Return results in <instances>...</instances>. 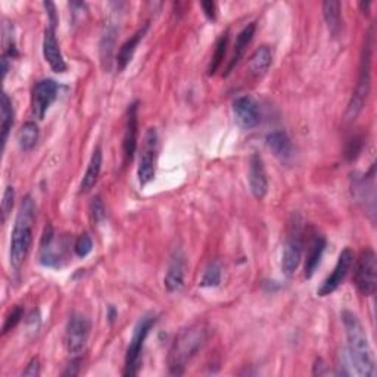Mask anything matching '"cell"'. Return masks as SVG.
<instances>
[{
    "label": "cell",
    "instance_id": "1",
    "mask_svg": "<svg viewBox=\"0 0 377 377\" xmlns=\"http://www.w3.org/2000/svg\"><path fill=\"white\" fill-rule=\"evenodd\" d=\"M342 323L345 327L346 343H348V360L352 370L361 377L376 376L374 354L361 321L354 313L343 311Z\"/></svg>",
    "mask_w": 377,
    "mask_h": 377
},
{
    "label": "cell",
    "instance_id": "2",
    "mask_svg": "<svg viewBox=\"0 0 377 377\" xmlns=\"http://www.w3.org/2000/svg\"><path fill=\"white\" fill-rule=\"evenodd\" d=\"M208 335H210L208 326L199 321L186 327L175 336L168 354V370L173 376H182L186 372L188 363L205 346Z\"/></svg>",
    "mask_w": 377,
    "mask_h": 377
},
{
    "label": "cell",
    "instance_id": "3",
    "mask_svg": "<svg viewBox=\"0 0 377 377\" xmlns=\"http://www.w3.org/2000/svg\"><path fill=\"white\" fill-rule=\"evenodd\" d=\"M36 217V206L32 196H25L15 220V226L11 236V250H9V260L12 269L19 270L25 263L33 242V223Z\"/></svg>",
    "mask_w": 377,
    "mask_h": 377
},
{
    "label": "cell",
    "instance_id": "4",
    "mask_svg": "<svg viewBox=\"0 0 377 377\" xmlns=\"http://www.w3.org/2000/svg\"><path fill=\"white\" fill-rule=\"evenodd\" d=\"M372 58H373V33L370 29V33L365 37V43L361 52L358 80H356V87L351 97V102L348 105V111H346V118H348V120H352V118H356L360 115V112L364 108V104L367 101V96L370 93Z\"/></svg>",
    "mask_w": 377,
    "mask_h": 377
},
{
    "label": "cell",
    "instance_id": "5",
    "mask_svg": "<svg viewBox=\"0 0 377 377\" xmlns=\"http://www.w3.org/2000/svg\"><path fill=\"white\" fill-rule=\"evenodd\" d=\"M156 319L152 314L143 315L141 320L137 321L134 332L132 336L130 345L127 348L125 354V365H124V376H136L141 369V360H142V352H143V345L146 337L151 332L152 326L155 324Z\"/></svg>",
    "mask_w": 377,
    "mask_h": 377
},
{
    "label": "cell",
    "instance_id": "6",
    "mask_svg": "<svg viewBox=\"0 0 377 377\" xmlns=\"http://www.w3.org/2000/svg\"><path fill=\"white\" fill-rule=\"evenodd\" d=\"M354 284L361 295L373 296L377 289V256L372 247L361 251L354 270Z\"/></svg>",
    "mask_w": 377,
    "mask_h": 377
},
{
    "label": "cell",
    "instance_id": "7",
    "mask_svg": "<svg viewBox=\"0 0 377 377\" xmlns=\"http://www.w3.org/2000/svg\"><path fill=\"white\" fill-rule=\"evenodd\" d=\"M90 320L83 314H73L65 327V348L69 355L82 354L90 336Z\"/></svg>",
    "mask_w": 377,
    "mask_h": 377
},
{
    "label": "cell",
    "instance_id": "8",
    "mask_svg": "<svg viewBox=\"0 0 377 377\" xmlns=\"http://www.w3.org/2000/svg\"><path fill=\"white\" fill-rule=\"evenodd\" d=\"M158 155V133L155 128H147L142 146L141 162L137 167V178L141 186L151 183L155 177V162Z\"/></svg>",
    "mask_w": 377,
    "mask_h": 377
},
{
    "label": "cell",
    "instance_id": "9",
    "mask_svg": "<svg viewBox=\"0 0 377 377\" xmlns=\"http://www.w3.org/2000/svg\"><path fill=\"white\" fill-rule=\"evenodd\" d=\"M302 260V233L301 226L295 223L291 226V232L283 246L282 252V271L284 276L292 277Z\"/></svg>",
    "mask_w": 377,
    "mask_h": 377
},
{
    "label": "cell",
    "instance_id": "10",
    "mask_svg": "<svg viewBox=\"0 0 377 377\" xmlns=\"http://www.w3.org/2000/svg\"><path fill=\"white\" fill-rule=\"evenodd\" d=\"M354 252L350 247H345V250L341 252L339 258H337V263L335 265L333 271L330 276H327V279L320 284L319 289H317V295L319 296H327L332 295L337 287H339L343 280L346 279V276L351 271L352 265H354Z\"/></svg>",
    "mask_w": 377,
    "mask_h": 377
},
{
    "label": "cell",
    "instance_id": "11",
    "mask_svg": "<svg viewBox=\"0 0 377 377\" xmlns=\"http://www.w3.org/2000/svg\"><path fill=\"white\" fill-rule=\"evenodd\" d=\"M58 88V83L52 78H45L36 84L33 90V112L38 120H43L49 108L55 102Z\"/></svg>",
    "mask_w": 377,
    "mask_h": 377
},
{
    "label": "cell",
    "instance_id": "12",
    "mask_svg": "<svg viewBox=\"0 0 377 377\" xmlns=\"http://www.w3.org/2000/svg\"><path fill=\"white\" fill-rule=\"evenodd\" d=\"M137 136H138V102L128 105L125 114L124 137H123V154L125 162H132L136 149H137Z\"/></svg>",
    "mask_w": 377,
    "mask_h": 377
},
{
    "label": "cell",
    "instance_id": "13",
    "mask_svg": "<svg viewBox=\"0 0 377 377\" xmlns=\"http://www.w3.org/2000/svg\"><path fill=\"white\" fill-rule=\"evenodd\" d=\"M233 112L237 123L241 124V127L246 128V130H251V128H255L260 124V108H258V104L250 96L237 97L233 102Z\"/></svg>",
    "mask_w": 377,
    "mask_h": 377
},
{
    "label": "cell",
    "instance_id": "14",
    "mask_svg": "<svg viewBox=\"0 0 377 377\" xmlns=\"http://www.w3.org/2000/svg\"><path fill=\"white\" fill-rule=\"evenodd\" d=\"M184 274H186V256L182 250H175L171 255L170 264L164 279V286L167 292L175 293L180 292L184 284Z\"/></svg>",
    "mask_w": 377,
    "mask_h": 377
},
{
    "label": "cell",
    "instance_id": "15",
    "mask_svg": "<svg viewBox=\"0 0 377 377\" xmlns=\"http://www.w3.org/2000/svg\"><path fill=\"white\" fill-rule=\"evenodd\" d=\"M43 56L52 71L56 74H62L66 71V62L62 56L61 47H59L58 38L55 34V28L47 27L43 37Z\"/></svg>",
    "mask_w": 377,
    "mask_h": 377
},
{
    "label": "cell",
    "instance_id": "16",
    "mask_svg": "<svg viewBox=\"0 0 377 377\" xmlns=\"http://www.w3.org/2000/svg\"><path fill=\"white\" fill-rule=\"evenodd\" d=\"M247 180H250V187L252 195L256 199H263V197L269 192V180H267V173L263 158L254 154L250 158V173H247Z\"/></svg>",
    "mask_w": 377,
    "mask_h": 377
},
{
    "label": "cell",
    "instance_id": "17",
    "mask_svg": "<svg viewBox=\"0 0 377 377\" xmlns=\"http://www.w3.org/2000/svg\"><path fill=\"white\" fill-rule=\"evenodd\" d=\"M327 241L326 237L320 233H314L311 236V241L308 243V251H306V260H305V279H311L314 276L317 267L320 265L323 254L326 251Z\"/></svg>",
    "mask_w": 377,
    "mask_h": 377
},
{
    "label": "cell",
    "instance_id": "18",
    "mask_svg": "<svg viewBox=\"0 0 377 377\" xmlns=\"http://www.w3.org/2000/svg\"><path fill=\"white\" fill-rule=\"evenodd\" d=\"M147 28H149V24H145L143 28L137 29V32L120 47V52H118V55H117V68H118V71H124V69L127 68V65L130 64V61H132L133 56H134V52H136L138 43H141L143 40V37H145V34L147 32Z\"/></svg>",
    "mask_w": 377,
    "mask_h": 377
},
{
    "label": "cell",
    "instance_id": "19",
    "mask_svg": "<svg viewBox=\"0 0 377 377\" xmlns=\"http://www.w3.org/2000/svg\"><path fill=\"white\" fill-rule=\"evenodd\" d=\"M255 29H256V25L255 23H251L250 25H246L242 32L239 33V36H237V40H236V45H234V52H233V56L230 59L229 65H227L226 68V77L229 75L234 66L241 62V59L243 58L245 52H246V47L250 46V43L252 42L254 38V34H255Z\"/></svg>",
    "mask_w": 377,
    "mask_h": 377
},
{
    "label": "cell",
    "instance_id": "20",
    "mask_svg": "<svg viewBox=\"0 0 377 377\" xmlns=\"http://www.w3.org/2000/svg\"><path fill=\"white\" fill-rule=\"evenodd\" d=\"M267 147L270 149L274 156L279 158L282 161L289 160L293 154V146L289 136L284 132H273L265 138Z\"/></svg>",
    "mask_w": 377,
    "mask_h": 377
},
{
    "label": "cell",
    "instance_id": "21",
    "mask_svg": "<svg viewBox=\"0 0 377 377\" xmlns=\"http://www.w3.org/2000/svg\"><path fill=\"white\" fill-rule=\"evenodd\" d=\"M102 162H104L102 149L97 146L93 151V154H92L90 161H88V165H87V170L83 175V180H82V184H80L82 192H90L92 188L95 187V184L97 183L99 175H101Z\"/></svg>",
    "mask_w": 377,
    "mask_h": 377
},
{
    "label": "cell",
    "instance_id": "22",
    "mask_svg": "<svg viewBox=\"0 0 377 377\" xmlns=\"http://www.w3.org/2000/svg\"><path fill=\"white\" fill-rule=\"evenodd\" d=\"M273 62V53L269 46H260L250 59V71L255 77H263L269 71Z\"/></svg>",
    "mask_w": 377,
    "mask_h": 377
},
{
    "label": "cell",
    "instance_id": "23",
    "mask_svg": "<svg viewBox=\"0 0 377 377\" xmlns=\"http://www.w3.org/2000/svg\"><path fill=\"white\" fill-rule=\"evenodd\" d=\"M323 15L327 28L332 36L337 37L342 29V15H341V3L336 0H327L323 3Z\"/></svg>",
    "mask_w": 377,
    "mask_h": 377
},
{
    "label": "cell",
    "instance_id": "24",
    "mask_svg": "<svg viewBox=\"0 0 377 377\" xmlns=\"http://www.w3.org/2000/svg\"><path fill=\"white\" fill-rule=\"evenodd\" d=\"M117 34H118V28L115 24H109L106 25L105 32L102 34V40H101V58H102V65L105 69L111 68L112 64V55L115 51V40H117Z\"/></svg>",
    "mask_w": 377,
    "mask_h": 377
},
{
    "label": "cell",
    "instance_id": "25",
    "mask_svg": "<svg viewBox=\"0 0 377 377\" xmlns=\"http://www.w3.org/2000/svg\"><path fill=\"white\" fill-rule=\"evenodd\" d=\"M14 105L11 97L8 96V93L2 95V106H0V130H2V145L5 147L9 133L12 130L14 125Z\"/></svg>",
    "mask_w": 377,
    "mask_h": 377
},
{
    "label": "cell",
    "instance_id": "26",
    "mask_svg": "<svg viewBox=\"0 0 377 377\" xmlns=\"http://www.w3.org/2000/svg\"><path fill=\"white\" fill-rule=\"evenodd\" d=\"M38 142V125L34 121H27L18 133V145L21 151H33Z\"/></svg>",
    "mask_w": 377,
    "mask_h": 377
},
{
    "label": "cell",
    "instance_id": "27",
    "mask_svg": "<svg viewBox=\"0 0 377 377\" xmlns=\"http://www.w3.org/2000/svg\"><path fill=\"white\" fill-rule=\"evenodd\" d=\"M227 45H229V33H226L220 37V40L217 42V46H215V52L212 55V59H211V64L210 66H208V74L210 75H214L218 68L221 66L223 61H224V56H226V52H227Z\"/></svg>",
    "mask_w": 377,
    "mask_h": 377
},
{
    "label": "cell",
    "instance_id": "28",
    "mask_svg": "<svg viewBox=\"0 0 377 377\" xmlns=\"http://www.w3.org/2000/svg\"><path fill=\"white\" fill-rule=\"evenodd\" d=\"M220 283H221V265L218 261H212L210 265L206 267L199 286L201 287H217Z\"/></svg>",
    "mask_w": 377,
    "mask_h": 377
},
{
    "label": "cell",
    "instance_id": "29",
    "mask_svg": "<svg viewBox=\"0 0 377 377\" xmlns=\"http://www.w3.org/2000/svg\"><path fill=\"white\" fill-rule=\"evenodd\" d=\"M92 250H93L92 237L88 236V234L78 236V239H77L75 243H74V251H75L77 256L84 258V256H87L88 254L92 252Z\"/></svg>",
    "mask_w": 377,
    "mask_h": 377
},
{
    "label": "cell",
    "instance_id": "30",
    "mask_svg": "<svg viewBox=\"0 0 377 377\" xmlns=\"http://www.w3.org/2000/svg\"><path fill=\"white\" fill-rule=\"evenodd\" d=\"M14 201H15V191L12 186H8L3 192V199H2V220L3 223L8 220L9 214L12 211L14 206Z\"/></svg>",
    "mask_w": 377,
    "mask_h": 377
},
{
    "label": "cell",
    "instance_id": "31",
    "mask_svg": "<svg viewBox=\"0 0 377 377\" xmlns=\"http://www.w3.org/2000/svg\"><path fill=\"white\" fill-rule=\"evenodd\" d=\"M23 315H24V311L21 306H15V308L9 313V315L6 317L5 320V324L2 327V333H8L9 330H12L16 327V324L23 320Z\"/></svg>",
    "mask_w": 377,
    "mask_h": 377
},
{
    "label": "cell",
    "instance_id": "32",
    "mask_svg": "<svg viewBox=\"0 0 377 377\" xmlns=\"http://www.w3.org/2000/svg\"><path fill=\"white\" fill-rule=\"evenodd\" d=\"M90 214H92V218L95 223H101L105 218V206L99 196L93 197V201L90 204Z\"/></svg>",
    "mask_w": 377,
    "mask_h": 377
},
{
    "label": "cell",
    "instance_id": "33",
    "mask_svg": "<svg viewBox=\"0 0 377 377\" xmlns=\"http://www.w3.org/2000/svg\"><path fill=\"white\" fill-rule=\"evenodd\" d=\"M361 147H363V138L354 137V141H350L348 147H346V156H348L350 160H355V158L360 155Z\"/></svg>",
    "mask_w": 377,
    "mask_h": 377
},
{
    "label": "cell",
    "instance_id": "34",
    "mask_svg": "<svg viewBox=\"0 0 377 377\" xmlns=\"http://www.w3.org/2000/svg\"><path fill=\"white\" fill-rule=\"evenodd\" d=\"M201 8H202V11H204V14L208 19L215 21V19H217V5L214 2H202Z\"/></svg>",
    "mask_w": 377,
    "mask_h": 377
},
{
    "label": "cell",
    "instance_id": "35",
    "mask_svg": "<svg viewBox=\"0 0 377 377\" xmlns=\"http://www.w3.org/2000/svg\"><path fill=\"white\" fill-rule=\"evenodd\" d=\"M23 374L24 376H32V377H36V376L40 374V361H38V358H33L32 361H29Z\"/></svg>",
    "mask_w": 377,
    "mask_h": 377
},
{
    "label": "cell",
    "instance_id": "36",
    "mask_svg": "<svg viewBox=\"0 0 377 377\" xmlns=\"http://www.w3.org/2000/svg\"><path fill=\"white\" fill-rule=\"evenodd\" d=\"M43 5L47 9V12H49V21H51V27L55 28V25H56V8L52 2H45Z\"/></svg>",
    "mask_w": 377,
    "mask_h": 377
},
{
    "label": "cell",
    "instance_id": "37",
    "mask_svg": "<svg viewBox=\"0 0 377 377\" xmlns=\"http://www.w3.org/2000/svg\"><path fill=\"white\" fill-rule=\"evenodd\" d=\"M326 373H327V370H326V364L323 363V360H317L315 365H314V374L321 376V374H326Z\"/></svg>",
    "mask_w": 377,
    "mask_h": 377
},
{
    "label": "cell",
    "instance_id": "38",
    "mask_svg": "<svg viewBox=\"0 0 377 377\" xmlns=\"http://www.w3.org/2000/svg\"><path fill=\"white\" fill-rule=\"evenodd\" d=\"M78 364H80V360L75 358V360L73 361V367H75V369H78V367H80ZM75 374H78V370H71V367H68V370L64 372V376H75Z\"/></svg>",
    "mask_w": 377,
    "mask_h": 377
},
{
    "label": "cell",
    "instance_id": "39",
    "mask_svg": "<svg viewBox=\"0 0 377 377\" xmlns=\"http://www.w3.org/2000/svg\"><path fill=\"white\" fill-rule=\"evenodd\" d=\"M114 317H115V310L111 306V308H109V320L114 321Z\"/></svg>",
    "mask_w": 377,
    "mask_h": 377
}]
</instances>
